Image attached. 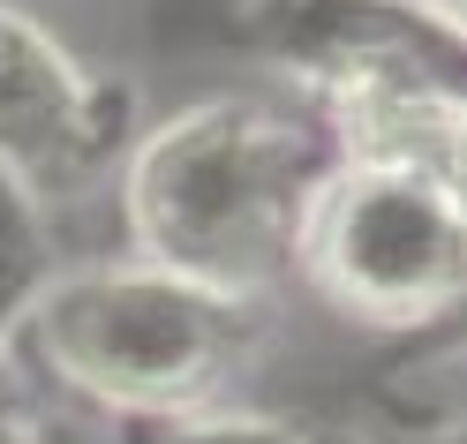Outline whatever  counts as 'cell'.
<instances>
[{
	"label": "cell",
	"mask_w": 467,
	"mask_h": 444,
	"mask_svg": "<svg viewBox=\"0 0 467 444\" xmlns=\"http://www.w3.org/2000/svg\"><path fill=\"white\" fill-rule=\"evenodd\" d=\"M339 166L347 129L317 98H196L143 129L121 159L129 256L265 302L286 272H302L309 212Z\"/></svg>",
	"instance_id": "cell-1"
},
{
	"label": "cell",
	"mask_w": 467,
	"mask_h": 444,
	"mask_svg": "<svg viewBox=\"0 0 467 444\" xmlns=\"http://www.w3.org/2000/svg\"><path fill=\"white\" fill-rule=\"evenodd\" d=\"M265 346V302L182 279L151 256L68 263L53 272L16 354L91 399L121 429L182 422V414L226 407V384Z\"/></svg>",
	"instance_id": "cell-2"
},
{
	"label": "cell",
	"mask_w": 467,
	"mask_h": 444,
	"mask_svg": "<svg viewBox=\"0 0 467 444\" xmlns=\"http://www.w3.org/2000/svg\"><path fill=\"white\" fill-rule=\"evenodd\" d=\"M242 38L347 129V151H407L467 106V31L437 0H242Z\"/></svg>",
	"instance_id": "cell-3"
},
{
	"label": "cell",
	"mask_w": 467,
	"mask_h": 444,
	"mask_svg": "<svg viewBox=\"0 0 467 444\" xmlns=\"http://www.w3.org/2000/svg\"><path fill=\"white\" fill-rule=\"evenodd\" d=\"M302 279L385 332L445 324L467 309V212L422 159L347 151L309 212Z\"/></svg>",
	"instance_id": "cell-4"
},
{
	"label": "cell",
	"mask_w": 467,
	"mask_h": 444,
	"mask_svg": "<svg viewBox=\"0 0 467 444\" xmlns=\"http://www.w3.org/2000/svg\"><path fill=\"white\" fill-rule=\"evenodd\" d=\"M136 143L129 83L99 76L91 61L0 0V181L31 203H61L106 181Z\"/></svg>",
	"instance_id": "cell-5"
},
{
	"label": "cell",
	"mask_w": 467,
	"mask_h": 444,
	"mask_svg": "<svg viewBox=\"0 0 467 444\" xmlns=\"http://www.w3.org/2000/svg\"><path fill=\"white\" fill-rule=\"evenodd\" d=\"M61 272L53 263V233H46V203H31L16 181H0V369L31 324L46 279Z\"/></svg>",
	"instance_id": "cell-6"
},
{
	"label": "cell",
	"mask_w": 467,
	"mask_h": 444,
	"mask_svg": "<svg viewBox=\"0 0 467 444\" xmlns=\"http://www.w3.org/2000/svg\"><path fill=\"white\" fill-rule=\"evenodd\" d=\"M129 444H325L295 422L272 414H242V407H212V414H182V422H136Z\"/></svg>",
	"instance_id": "cell-7"
},
{
	"label": "cell",
	"mask_w": 467,
	"mask_h": 444,
	"mask_svg": "<svg viewBox=\"0 0 467 444\" xmlns=\"http://www.w3.org/2000/svg\"><path fill=\"white\" fill-rule=\"evenodd\" d=\"M407 159H422L437 181L452 189V203L467 212V106H460V113H437V121L407 143Z\"/></svg>",
	"instance_id": "cell-8"
},
{
	"label": "cell",
	"mask_w": 467,
	"mask_h": 444,
	"mask_svg": "<svg viewBox=\"0 0 467 444\" xmlns=\"http://www.w3.org/2000/svg\"><path fill=\"white\" fill-rule=\"evenodd\" d=\"M0 444H38L31 437V414H23L16 392H8V377H0Z\"/></svg>",
	"instance_id": "cell-9"
},
{
	"label": "cell",
	"mask_w": 467,
	"mask_h": 444,
	"mask_svg": "<svg viewBox=\"0 0 467 444\" xmlns=\"http://www.w3.org/2000/svg\"><path fill=\"white\" fill-rule=\"evenodd\" d=\"M415 444H467V422H437V429H422Z\"/></svg>",
	"instance_id": "cell-10"
},
{
	"label": "cell",
	"mask_w": 467,
	"mask_h": 444,
	"mask_svg": "<svg viewBox=\"0 0 467 444\" xmlns=\"http://www.w3.org/2000/svg\"><path fill=\"white\" fill-rule=\"evenodd\" d=\"M437 8H445V15L460 23V31H467V0H437Z\"/></svg>",
	"instance_id": "cell-11"
}]
</instances>
